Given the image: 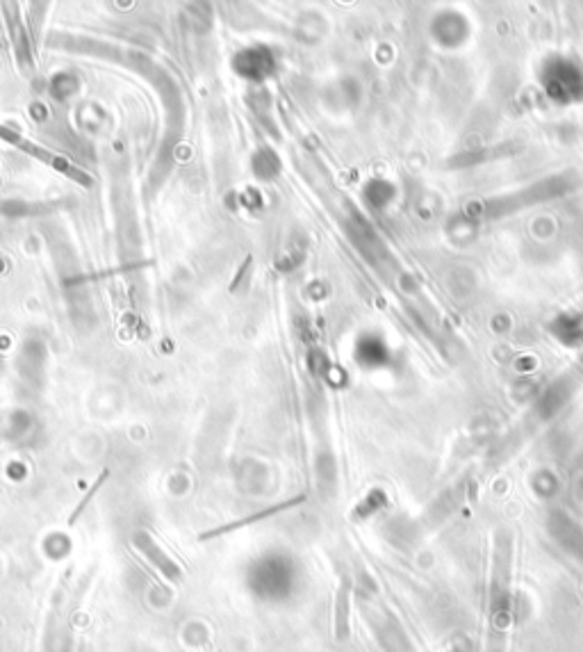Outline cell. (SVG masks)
Here are the masks:
<instances>
[{
    "label": "cell",
    "mask_w": 583,
    "mask_h": 652,
    "mask_svg": "<svg viewBox=\"0 0 583 652\" xmlns=\"http://www.w3.org/2000/svg\"><path fill=\"white\" fill-rule=\"evenodd\" d=\"M511 568H513V546L511 538L499 534L494 557H492V575H490V601H488V630H486V650L483 652H506L509 634H511Z\"/></svg>",
    "instance_id": "6da1fadb"
},
{
    "label": "cell",
    "mask_w": 583,
    "mask_h": 652,
    "mask_svg": "<svg viewBox=\"0 0 583 652\" xmlns=\"http://www.w3.org/2000/svg\"><path fill=\"white\" fill-rule=\"evenodd\" d=\"M0 140H5L8 144H12V147H16L19 151L27 153V155L35 158V160H39V162H44V165H48V167H53V170H58L60 174L69 176L71 181H75V183H80V185L90 187V185L94 183V181H92V176H90L85 170L75 167L73 162H69L65 155H60V153H53V151H48L46 147H39V144H35L33 140H27L25 135L16 132V130H14V128H10V126H3V124H0Z\"/></svg>",
    "instance_id": "7a4b0ae2"
},
{
    "label": "cell",
    "mask_w": 583,
    "mask_h": 652,
    "mask_svg": "<svg viewBox=\"0 0 583 652\" xmlns=\"http://www.w3.org/2000/svg\"><path fill=\"white\" fill-rule=\"evenodd\" d=\"M65 601L62 597H55L50 616H48V628H46V643L44 652H71V637L65 625Z\"/></svg>",
    "instance_id": "3957f363"
},
{
    "label": "cell",
    "mask_w": 583,
    "mask_h": 652,
    "mask_svg": "<svg viewBox=\"0 0 583 652\" xmlns=\"http://www.w3.org/2000/svg\"><path fill=\"white\" fill-rule=\"evenodd\" d=\"M135 543H137V548H140V550L149 557V561L160 570V573H162L166 580L180 582V578H183L180 566H178L174 559L166 557L164 550H160V546H158V543H155L151 536L140 534V536L135 538Z\"/></svg>",
    "instance_id": "277c9868"
},
{
    "label": "cell",
    "mask_w": 583,
    "mask_h": 652,
    "mask_svg": "<svg viewBox=\"0 0 583 652\" xmlns=\"http://www.w3.org/2000/svg\"><path fill=\"white\" fill-rule=\"evenodd\" d=\"M349 614H351V582H349V578H345L338 589V601H336V634H338V639H347V634H349Z\"/></svg>",
    "instance_id": "5b68a950"
}]
</instances>
